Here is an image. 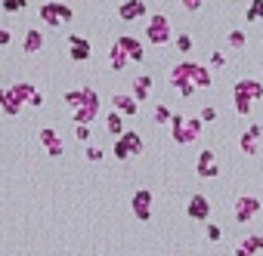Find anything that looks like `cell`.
I'll list each match as a JSON object with an SVG mask.
<instances>
[{
  "label": "cell",
  "mask_w": 263,
  "mask_h": 256,
  "mask_svg": "<svg viewBox=\"0 0 263 256\" xmlns=\"http://www.w3.org/2000/svg\"><path fill=\"white\" fill-rule=\"evenodd\" d=\"M235 210H238V213H235V216H238V222H244V219H251V216L260 210V200H257V198H241Z\"/></svg>",
  "instance_id": "1"
},
{
  "label": "cell",
  "mask_w": 263,
  "mask_h": 256,
  "mask_svg": "<svg viewBox=\"0 0 263 256\" xmlns=\"http://www.w3.org/2000/svg\"><path fill=\"white\" fill-rule=\"evenodd\" d=\"M41 16H44L47 22H53V25H56V22H65V19H68L72 12H68L65 6H56V4H50V6H41Z\"/></svg>",
  "instance_id": "2"
},
{
  "label": "cell",
  "mask_w": 263,
  "mask_h": 256,
  "mask_svg": "<svg viewBox=\"0 0 263 256\" xmlns=\"http://www.w3.org/2000/svg\"><path fill=\"white\" fill-rule=\"evenodd\" d=\"M68 52H72L75 59H87V56H90V46H87L84 38H72V44H68Z\"/></svg>",
  "instance_id": "3"
},
{
  "label": "cell",
  "mask_w": 263,
  "mask_h": 256,
  "mask_svg": "<svg viewBox=\"0 0 263 256\" xmlns=\"http://www.w3.org/2000/svg\"><path fill=\"white\" fill-rule=\"evenodd\" d=\"M189 216L192 219H204L207 216V200L204 198H192L189 200Z\"/></svg>",
  "instance_id": "4"
},
{
  "label": "cell",
  "mask_w": 263,
  "mask_h": 256,
  "mask_svg": "<svg viewBox=\"0 0 263 256\" xmlns=\"http://www.w3.org/2000/svg\"><path fill=\"white\" fill-rule=\"evenodd\" d=\"M133 204H136V216H139V219H146V216H149V213H146V204L152 207V194H149V192H139Z\"/></svg>",
  "instance_id": "5"
},
{
  "label": "cell",
  "mask_w": 263,
  "mask_h": 256,
  "mask_svg": "<svg viewBox=\"0 0 263 256\" xmlns=\"http://www.w3.org/2000/svg\"><path fill=\"white\" fill-rule=\"evenodd\" d=\"M136 12H143V4H139V0H130V4L121 6V19H136Z\"/></svg>",
  "instance_id": "6"
},
{
  "label": "cell",
  "mask_w": 263,
  "mask_h": 256,
  "mask_svg": "<svg viewBox=\"0 0 263 256\" xmlns=\"http://www.w3.org/2000/svg\"><path fill=\"white\" fill-rule=\"evenodd\" d=\"M25 50L34 52V50H41V34L38 31H28V40H25Z\"/></svg>",
  "instance_id": "7"
},
{
  "label": "cell",
  "mask_w": 263,
  "mask_h": 256,
  "mask_svg": "<svg viewBox=\"0 0 263 256\" xmlns=\"http://www.w3.org/2000/svg\"><path fill=\"white\" fill-rule=\"evenodd\" d=\"M248 19H263V0H254V4H251Z\"/></svg>",
  "instance_id": "8"
},
{
  "label": "cell",
  "mask_w": 263,
  "mask_h": 256,
  "mask_svg": "<svg viewBox=\"0 0 263 256\" xmlns=\"http://www.w3.org/2000/svg\"><path fill=\"white\" fill-rule=\"evenodd\" d=\"M146 86H152V80H149V78H139V80H136V96H139V99L146 96Z\"/></svg>",
  "instance_id": "9"
},
{
  "label": "cell",
  "mask_w": 263,
  "mask_h": 256,
  "mask_svg": "<svg viewBox=\"0 0 263 256\" xmlns=\"http://www.w3.org/2000/svg\"><path fill=\"white\" fill-rule=\"evenodd\" d=\"M115 102H118V108H124L127 114H133V102H130V99H124V96H118Z\"/></svg>",
  "instance_id": "10"
},
{
  "label": "cell",
  "mask_w": 263,
  "mask_h": 256,
  "mask_svg": "<svg viewBox=\"0 0 263 256\" xmlns=\"http://www.w3.org/2000/svg\"><path fill=\"white\" fill-rule=\"evenodd\" d=\"M229 44H232V46H244V34H241V31H232V34H229Z\"/></svg>",
  "instance_id": "11"
},
{
  "label": "cell",
  "mask_w": 263,
  "mask_h": 256,
  "mask_svg": "<svg viewBox=\"0 0 263 256\" xmlns=\"http://www.w3.org/2000/svg\"><path fill=\"white\" fill-rule=\"evenodd\" d=\"M4 6L7 10H19V6H25V0H4Z\"/></svg>",
  "instance_id": "12"
},
{
  "label": "cell",
  "mask_w": 263,
  "mask_h": 256,
  "mask_svg": "<svg viewBox=\"0 0 263 256\" xmlns=\"http://www.w3.org/2000/svg\"><path fill=\"white\" fill-rule=\"evenodd\" d=\"M87 158H90V160H102V152H99V148H90V152H87Z\"/></svg>",
  "instance_id": "13"
},
{
  "label": "cell",
  "mask_w": 263,
  "mask_h": 256,
  "mask_svg": "<svg viewBox=\"0 0 263 256\" xmlns=\"http://www.w3.org/2000/svg\"><path fill=\"white\" fill-rule=\"evenodd\" d=\"M115 152H118V158H127V145H124V142H118V148H115Z\"/></svg>",
  "instance_id": "14"
},
{
  "label": "cell",
  "mask_w": 263,
  "mask_h": 256,
  "mask_svg": "<svg viewBox=\"0 0 263 256\" xmlns=\"http://www.w3.org/2000/svg\"><path fill=\"white\" fill-rule=\"evenodd\" d=\"M207 234H210V241H217V238H220V228H217V226H210Z\"/></svg>",
  "instance_id": "15"
},
{
  "label": "cell",
  "mask_w": 263,
  "mask_h": 256,
  "mask_svg": "<svg viewBox=\"0 0 263 256\" xmlns=\"http://www.w3.org/2000/svg\"><path fill=\"white\" fill-rule=\"evenodd\" d=\"M10 44V31H0V46H7Z\"/></svg>",
  "instance_id": "16"
},
{
  "label": "cell",
  "mask_w": 263,
  "mask_h": 256,
  "mask_svg": "<svg viewBox=\"0 0 263 256\" xmlns=\"http://www.w3.org/2000/svg\"><path fill=\"white\" fill-rule=\"evenodd\" d=\"M189 46H192V40H189L186 34H183V38H180V50H189Z\"/></svg>",
  "instance_id": "17"
},
{
  "label": "cell",
  "mask_w": 263,
  "mask_h": 256,
  "mask_svg": "<svg viewBox=\"0 0 263 256\" xmlns=\"http://www.w3.org/2000/svg\"><path fill=\"white\" fill-rule=\"evenodd\" d=\"M186 6H189V10H195V6H201V0H186Z\"/></svg>",
  "instance_id": "18"
}]
</instances>
